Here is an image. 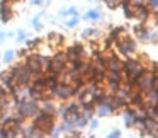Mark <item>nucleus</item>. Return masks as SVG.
Listing matches in <instances>:
<instances>
[{"label": "nucleus", "instance_id": "f257e3e1", "mask_svg": "<svg viewBox=\"0 0 158 138\" xmlns=\"http://www.w3.org/2000/svg\"><path fill=\"white\" fill-rule=\"evenodd\" d=\"M17 109H19V114L22 118H27V116H32V114L38 111V104L36 102H24V101H19L17 102Z\"/></svg>", "mask_w": 158, "mask_h": 138}, {"label": "nucleus", "instance_id": "f03ea898", "mask_svg": "<svg viewBox=\"0 0 158 138\" xmlns=\"http://www.w3.org/2000/svg\"><path fill=\"white\" fill-rule=\"evenodd\" d=\"M65 62H66V58L63 55H56L53 60H49V67H48V68L51 70V72L58 73V72H61V70L65 68Z\"/></svg>", "mask_w": 158, "mask_h": 138}, {"label": "nucleus", "instance_id": "7ed1b4c3", "mask_svg": "<svg viewBox=\"0 0 158 138\" xmlns=\"http://www.w3.org/2000/svg\"><path fill=\"white\" fill-rule=\"evenodd\" d=\"M53 90H55V96L60 97V99H66V97H70L73 94V89L68 85H58V87H53Z\"/></svg>", "mask_w": 158, "mask_h": 138}, {"label": "nucleus", "instance_id": "20e7f679", "mask_svg": "<svg viewBox=\"0 0 158 138\" xmlns=\"http://www.w3.org/2000/svg\"><path fill=\"white\" fill-rule=\"evenodd\" d=\"M82 55V48H80V46H75V48H70V51H68V56L72 60H75L77 56H80Z\"/></svg>", "mask_w": 158, "mask_h": 138}, {"label": "nucleus", "instance_id": "39448f33", "mask_svg": "<svg viewBox=\"0 0 158 138\" xmlns=\"http://www.w3.org/2000/svg\"><path fill=\"white\" fill-rule=\"evenodd\" d=\"M12 58H14V53H12V51H7V53L4 55V62H5V63H9Z\"/></svg>", "mask_w": 158, "mask_h": 138}, {"label": "nucleus", "instance_id": "423d86ee", "mask_svg": "<svg viewBox=\"0 0 158 138\" xmlns=\"http://www.w3.org/2000/svg\"><path fill=\"white\" fill-rule=\"evenodd\" d=\"M110 63H112V65H110V68H112L114 70V72H116V70H119V62H117V60H112V62H110Z\"/></svg>", "mask_w": 158, "mask_h": 138}, {"label": "nucleus", "instance_id": "0eeeda50", "mask_svg": "<svg viewBox=\"0 0 158 138\" xmlns=\"http://www.w3.org/2000/svg\"><path fill=\"white\" fill-rule=\"evenodd\" d=\"M107 113H110V107H107V106H102L99 109V114H107Z\"/></svg>", "mask_w": 158, "mask_h": 138}, {"label": "nucleus", "instance_id": "6e6552de", "mask_svg": "<svg viewBox=\"0 0 158 138\" xmlns=\"http://www.w3.org/2000/svg\"><path fill=\"white\" fill-rule=\"evenodd\" d=\"M77 22H78V19H77V17H73V19H70V21L66 22V26H68V28H73V26H75Z\"/></svg>", "mask_w": 158, "mask_h": 138}, {"label": "nucleus", "instance_id": "1a4fd4ad", "mask_svg": "<svg viewBox=\"0 0 158 138\" xmlns=\"http://www.w3.org/2000/svg\"><path fill=\"white\" fill-rule=\"evenodd\" d=\"M110 82H112V84L119 82V75H117V73H112V75H110Z\"/></svg>", "mask_w": 158, "mask_h": 138}, {"label": "nucleus", "instance_id": "9d476101", "mask_svg": "<svg viewBox=\"0 0 158 138\" xmlns=\"http://www.w3.org/2000/svg\"><path fill=\"white\" fill-rule=\"evenodd\" d=\"M87 17H92V19H97V17H99V12H89V14H87Z\"/></svg>", "mask_w": 158, "mask_h": 138}, {"label": "nucleus", "instance_id": "9b49d317", "mask_svg": "<svg viewBox=\"0 0 158 138\" xmlns=\"http://www.w3.org/2000/svg\"><path fill=\"white\" fill-rule=\"evenodd\" d=\"M17 39H19V41H24V39H26V32H24V31H19Z\"/></svg>", "mask_w": 158, "mask_h": 138}, {"label": "nucleus", "instance_id": "f8f14e48", "mask_svg": "<svg viewBox=\"0 0 158 138\" xmlns=\"http://www.w3.org/2000/svg\"><path fill=\"white\" fill-rule=\"evenodd\" d=\"M133 123H134V118L127 114V116H126V124H133Z\"/></svg>", "mask_w": 158, "mask_h": 138}, {"label": "nucleus", "instance_id": "ddd939ff", "mask_svg": "<svg viewBox=\"0 0 158 138\" xmlns=\"http://www.w3.org/2000/svg\"><path fill=\"white\" fill-rule=\"evenodd\" d=\"M4 38H5V34L4 32H0V41H4Z\"/></svg>", "mask_w": 158, "mask_h": 138}, {"label": "nucleus", "instance_id": "4468645a", "mask_svg": "<svg viewBox=\"0 0 158 138\" xmlns=\"http://www.w3.org/2000/svg\"><path fill=\"white\" fill-rule=\"evenodd\" d=\"M32 4H41V0H31Z\"/></svg>", "mask_w": 158, "mask_h": 138}]
</instances>
